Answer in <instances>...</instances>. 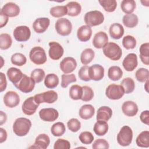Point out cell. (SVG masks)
<instances>
[{
	"mask_svg": "<svg viewBox=\"0 0 149 149\" xmlns=\"http://www.w3.org/2000/svg\"><path fill=\"white\" fill-rule=\"evenodd\" d=\"M31 127L30 119L26 118H19L15 120L13 125V131L17 136H26Z\"/></svg>",
	"mask_w": 149,
	"mask_h": 149,
	"instance_id": "1",
	"label": "cell"
},
{
	"mask_svg": "<svg viewBox=\"0 0 149 149\" xmlns=\"http://www.w3.org/2000/svg\"><path fill=\"white\" fill-rule=\"evenodd\" d=\"M104 54L112 61H118L122 56V49L116 43L109 42L102 48Z\"/></svg>",
	"mask_w": 149,
	"mask_h": 149,
	"instance_id": "2",
	"label": "cell"
},
{
	"mask_svg": "<svg viewBox=\"0 0 149 149\" xmlns=\"http://www.w3.org/2000/svg\"><path fill=\"white\" fill-rule=\"evenodd\" d=\"M84 20L86 25L90 27L96 26L104 22V16L99 10H91L85 14Z\"/></svg>",
	"mask_w": 149,
	"mask_h": 149,
	"instance_id": "3",
	"label": "cell"
},
{
	"mask_svg": "<svg viewBox=\"0 0 149 149\" xmlns=\"http://www.w3.org/2000/svg\"><path fill=\"white\" fill-rule=\"evenodd\" d=\"M133 139V131L132 129L127 125L123 126L117 135V141L122 146L126 147L129 146Z\"/></svg>",
	"mask_w": 149,
	"mask_h": 149,
	"instance_id": "4",
	"label": "cell"
},
{
	"mask_svg": "<svg viewBox=\"0 0 149 149\" xmlns=\"http://www.w3.org/2000/svg\"><path fill=\"white\" fill-rule=\"evenodd\" d=\"M29 58L33 63L37 65L45 63L47 59L45 50L41 47L33 48L30 51Z\"/></svg>",
	"mask_w": 149,
	"mask_h": 149,
	"instance_id": "5",
	"label": "cell"
},
{
	"mask_svg": "<svg viewBox=\"0 0 149 149\" xmlns=\"http://www.w3.org/2000/svg\"><path fill=\"white\" fill-rule=\"evenodd\" d=\"M55 27L58 34L62 36H67L72 30V24L70 20L66 18L58 19L55 24Z\"/></svg>",
	"mask_w": 149,
	"mask_h": 149,
	"instance_id": "6",
	"label": "cell"
},
{
	"mask_svg": "<svg viewBox=\"0 0 149 149\" xmlns=\"http://www.w3.org/2000/svg\"><path fill=\"white\" fill-rule=\"evenodd\" d=\"M58 94L54 90H49L44 93L36 94L34 96V101L36 103L40 104L41 103L52 104L58 100Z\"/></svg>",
	"mask_w": 149,
	"mask_h": 149,
	"instance_id": "7",
	"label": "cell"
},
{
	"mask_svg": "<svg viewBox=\"0 0 149 149\" xmlns=\"http://www.w3.org/2000/svg\"><path fill=\"white\" fill-rule=\"evenodd\" d=\"M125 94V91L121 85L111 84L105 90V95L110 100H117L121 98Z\"/></svg>",
	"mask_w": 149,
	"mask_h": 149,
	"instance_id": "8",
	"label": "cell"
},
{
	"mask_svg": "<svg viewBox=\"0 0 149 149\" xmlns=\"http://www.w3.org/2000/svg\"><path fill=\"white\" fill-rule=\"evenodd\" d=\"M35 83V81L31 77H29L24 74L22 79L15 86L22 92L29 93L34 90Z\"/></svg>",
	"mask_w": 149,
	"mask_h": 149,
	"instance_id": "9",
	"label": "cell"
},
{
	"mask_svg": "<svg viewBox=\"0 0 149 149\" xmlns=\"http://www.w3.org/2000/svg\"><path fill=\"white\" fill-rule=\"evenodd\" d=\"M15 39L19 42L27 41L31 36V31L26 26H19L16 27L13 31Z\"/></svg>",
	"mask_w": 149,
	"mask_h": 149,
	"instance_id": "10",
	"label": "cell"
},
{
	"mask_svg": "<svg viewBox=\"0 0 149 149\" xmlns=\"http://www.w3.org/2000/svg\"><path fill=\"white\" fill-rule=\"evenodd\" d=\"M39 116L44 121L54 122L58 119L59 113L56 109L52 108H42L39 112Z\"/></svg>",
	"mask_w": 149,
	"mask_h": 149,
	"instance_id": "11",
	"label": "cell"
},
{
	"mask_svg": "<svg viewBox=\"0 0 149 149\" xmlns=\"http://www.w3.org/2000/svg\"><path fill=\"white\" fill-rule=\"evenodd\" d=\"M49 49L48 51V54L50 57L53 60L59 59L63 55L64 49L62 45L58 42L55 41H52L49 42Z\"/></svg>",
	"mask_w": 149,
	"mask_h": 149,
	"instance_id": "12",
	"label": "cell"
},
{
	"mask_svg": "<svg viewBox=\"0 0 149 149\" xmlns=\"http://www.w3.org/2000/svg\"><path fill=\"white\" fill-rule=\"evenodd\" d=\"M61 70L65 73H72L77 67V62L72 57H66L60 62Z\"/></svg>",
	"mask_w": 149,
	"mask_h": 149,
	"instance_id": "13",
	"label": "cell"
},
{
	"mask_svg": "<svg viewBox=\"0 0 149 149\" xmlns=\"http://www.w3.org/2000/svg\"><path fill=\"white\" fill-rule=\"evenodd\" d=\"M3 102L8 108L16 107L20 102L19 96L16 92L9 91L3 96Z\"/></svg>",
	"mask_w": 149,
	"mask_h": 149,
	"instance_id": "14",
	"label": "cell"
},
{
	"mask_svg": "<svg viewBox=\"0 0 149 149\" xmlns=\"http://www.w3.org/2000/svg\"><path fill=\"white\" fill-rule=\"evenodd\" d=\"M40 104L36 102L34 97H30L27 98L22 104V109L23 113L27 115H32L34 114Z\"/></svg>",
	"mask_w": 149,
	"mask_h": 149,
	"instance_id": "15",
	"label": "cell"
},
{
	"mask_svg": "<svg viewBox=\"0 0 149 149\" xmlns=\"http://www.w3.org/2000/svg\"><path fill=\"white\" fill-rule=\"evenodd\" d=\"M88 73L90 80L100 81L104 76V68L99 64H94L89 67Z\"/></svg>",
	"mask_w": 149,
	"mask_h": 149,
	"instance_id": "16",
	"label": "cell"
},
{
	"mask_svg": "<svg viewBox=\"0 0 149 149\" xmlns=\"http://www.w3.org/2000/svg\"><path fill=\"white\" fill-rule=\"evenodd\" d=\"M137 56L134 53H130L127 55L122 62V65L124 69L127 72L134 70L137 66Z\"/></svg>",
	"mask_w": 149,
	"mask_h": 149,
	"instance_id": "17",
	"label": "cell"
},
{
	"mask_svg": "<svg viewBox=\"0 0 149 149\" xmlns=\"http://www.w3.org/2000/svg\"><path fill=\"white\" fill-rule=\"evenodd\" d=\"M0 12L8 17H16L20 13V8L13 2H8L3 6Z\"/></svg>",
	"mask_w": 149,
	"mask_h": 149,
	"instance_id": "18",
	"label": "cell"
},
{
	"mask_svg": "<svg viewBox=\"0 0 149 149\" xmlns=\"http://www.w3.org/2000/svg\"><path fill=\"white\" fill-rule=\"evenodd\" d=\"M50 24V20L48 17H39L36 19L33 24L34 30L38 34L45 32Z\"/></svg>",
	"mask_w": 149,
	"mask_h": 149,
	"instance_id": "19",
	"label": "cell"
},
{
	"mask_svg": "<svg viewBox=\"0 0 149 149\" xmlns=\"http://www.w3.org/2000/svg\"><path fill=\"white\" fill-rule=\"evenodd\" d=\"M137 105L132 101H127L123 102L122 105V111L127 116L133 117L138 112Z\"/></svg>",
	"mask_w": 149,
	"mask_h": 149,
	"instance_id": "20",
	"label": "cell"
},
{
	"mask_svg": "<svg viewBox=\"0 0 149 149\" xmlns=\"http://www.w3.org/2000/svg\"><path fill=\"white\" fill-rule=\"evenodd\" d=\"M108 37L107 33L104 31H99L95 34L93 40V44L95 48L101 49L108 43Z\"/></svg>",
	"mask_w": 149,
	"mask_h": 149,
	"instance_id": "21",
	"label": "cell"
},
{
	"mask_svg": "<svg viewBox=\"0 0 149 149\" xmlns=\"http://www.w3.org/2000/svg\"><path fill=\"white\" fill-rule=\"evenodd\" d=\"M50 143V139L48 136L46 134L42 133L40 134L36 139L35 142L33 146L29 148H40V149H46Z\"/></svg>",
	"mask_w": 149,
	"mask_h": 149,
	"instance_id": "22",
	"label": "cell"
},
{
	"mask_svg": "<svg viewBox=\"0 0 149 149\" xmlns=\"http://www.w3.org/2000/svg\"><path fill=\"white\" fill-rule=\"evenodd\" d=\"M23 76L24 74L20 69L14 67L10 68L7 71V76L14 86L16 85L20 81Z\"/></svg>",
	"mask_w": 149,
	"mask_h": 149,
	"instance_id": "23",
	"label": "cell"
},
{
	"mask_svg": "<svg viewBox=\"0 0 149 149\" xmlns=\"http://www.w3.org/2000/svg\"><path fill=\"white\" fill-rule=\"evenodd\" d=\"M92 35V30L91 27L87 25H83L80 27L77 31V38L81 42L88 41Z\"/></svg>",
	"mask_w": 149,
	"mask_h": 149,
	"instance_id": "24",
	"label": "cell"
},
{
	"mask_svg": "<svg viewBox=\"0 0 149 149\" xmlns=\"http://www.w3.org/2000/svg\"><path fill=\"white\" fill-rule=\"evenodd\" d=\"M112 115V111L111 108L107 106H102L100 107L97 112V120L108 121Z\"/></svg>",
	"mask_w": 149,
	"mask_h": 149,
	"instance_id": "25",
	"label": "cell"
},
{
	"mask_svg": "<svg viewBox=\"0 0 149 149\" xmlns=\"http://www.w3.org/2000/svg\"><path fill=\"white\" fill-rule=\"evenodd\" d=\"M111 37L115 40L120 39L124 34V28L122 24L115 23L110 26L109 30Z\"/></svg>",
	"mask_w": 149,
	"mask_h": 149,
	"instance_id": "26",
	"label": "cell"
},
{
	"mask_svg": "<svg viewBox=\"0 0 149 149\" xmlns=\"http://www.w3.org/2000/svg\"><path fill=\"white\" fill-rule=\"evenodd\" d=\"M95 113L94 107L90 104L83 105L79 109V114L80 117L84 120L91 118Z\"/></svg>",
	"mask_w": 149,
	"mask_h": 149,
	"instance_id": "27",
	"label": "cell"
},
{
	"mask_svg": "<svg viewBox=\"0 0 149 149\" xmlns=\"http://www.w3.org/2000/svg\"><path fill=\"white\" fill-rule=\"evenodd\" d=\"M66 7L67 8V15L70 16H77L81 11V5L79 3L75 1L68 2Z\"/></svg>",
	"mask_w": 149,
	"mask_h": 149,
	"instance_id": "28",
	"label": "cell"
},
{
	"mask_svg": "<svg viewBox=\"0 0 149 149\" xmlns=\"http://www.w3.org/2000/svg\"><path fill=\"white\" fill-rule=\"evenodd\" d=\"M122 22L126 27L133 28L138 24L139 18L134 13L126 14L123 17Z\"/></svg>",
	"mask_w": 149,
	"mask_h": 149,
	"instance_id": "29",
	"label": "cell"
},
{
	"mask_svg": "<svg viewBox=\"0 0 149 149\" xmlns=\"http://www.w3.org/2000/svg\"><path fill=\"white\" fill-rule=\"evenodd\" d=\"M136 143L140 147L148 148L149 147V132L148 130L141 132L137 137Z\"/></svg>",
	"mask_w": 149,
	"mask_h": 149,
	"instance_id": "30",
	"label": "cell"
},
{
	"mask_svg": "<svg viewBox=\"0 0 149 149\" xmlns=\"http://www.w3.org/2000/svg\"><path fill=\"white\" fill-rule=\"evenodd\" d=\"M108 130V125L106 121L97 120L94 124L93 130L94 133L100 136H104Z\"/></svg>",
	"mask_w": 149,
	"mask_h": 149,
	"instance_id": "31",
	"label": "cell"
},
{
	"mask_svg": "<svg viewBox=\"0 0 149 149\" xmlns=\"http://www.w3.org/2000/svg\"><path fill=\"white\" fill-rule=\"evenodd\" d=\"M123 76V72L120 67L112 66L108 70V76L112 81H117L121 79Z\"/></svg>",
	"mask_w": 149,
	"mask_h": 149,
	"instance_id": "32",
	"label": "cell"
},
{
	"mask_svg": "<svg viewBox=\"0 0 149 149\" xmlns=\"http://www.w3.org/2000/svg\"><path fill=\"white\" fill-rule=\"evenodd\" d=\"M140 58L146 65H149V43L146 42L141 45L139 48Z\"/></svg>",
	"mask_w": 149,
	"mask_h": 149,
	"instance_id": "33",
	"label": "cell"
},
{
	"mask_svg": "<svg viewBox=\"0 0 149 149\" xmlns=\"http://www.w3.org/2000/svg\"><path fill=\"white\" fill-rule=\"evenodd\" d=\"M94 51L91 48H86L83 50L80 55V61L83 65H87L90 63L94 58Z\"/></svg>",
	"mask_w": 149,
	"mask_h": 149,
	"instance_id": "34",
	"label": "cell"
},
{
	"mask_svg": "<svg viewBox=\"0 0 149 149\" xmlns=\"http://www.w3.org/2000/svg\"><path fill=\"white\" fill-rule=\"evenodd\" d=\"M59 84V78L54 73L47 74L44 79V84L48 88H54L57 87Z\"/></svg>",
	"mask_w": 149,
	"mask_h": 149,
	"instance_id": "35",
	"label": "cell"
},
{
	"mask_svg": "<svg viewBox=\"0 0 149 149\" xmlns=\"http://www.w3.org/2000/svg\"><path fill=\"white\" fill-rule=\"evenodd\" d=\"M120 8L126 14L132 13L136 8V2L134 0H123L121 2Z\"/></svg>",
	"mask_w": 149,
	"mask_h": 149,
	"instance_id": "36",
	"label": "cell"
},
{
	"mask_svg": "<svg viewBox=\"0 0 149 149\" xmlns=\"http://www.w3.org/2000/svg\"><path fill=\"white\" fill-rule=\"evenodd\" d=\"M83 95V88L77 84L72 85L69 90V96L73 100H81Z\"/></svg>",
	"mask_w": 149,
	"mask_h": 149,
	"instance_id": "37",
	"label": "cell"
},
{
	"mask_svg": "<svg viewBox=\"0 0 149 149\" xmlns=\"http://www.w3.org/2000/svg\"><path fill=\"white\" fill-rule=\"evenodd\" d=\"M120 85L124 89L125 93H132L135 88V83L134 80L130 77H126L123 79L120 83Z\"/></svg>",
	"mask_w": 149,
	"mask_h": 149,
	"instance_id": "38",
	"label": "cell"
},
{
	"mask_svg": "<svg viewBox=\"0 0 149 149\" xmlns=\"http://www.w3.org/2000/svg\"><path fill=\"white\" fill-rule=\"evenodd\" d=\"M66 131V127L63 123L58 122L54 123L51 128V132L53 136L56 137H59L62 136Z\"/></svg>",
	"mask_w": 149,
	"mask_h": 149,
	"instance_id": "39",
	"label": "cell"
},
{
	"mask_svg": "<svg viewBox=\"0 0 149 149\" xmlns=\"http://www.w3.org/2000/svg\"><path fill=\"white\" fill-rule=\"evenodd\" d=\"M12 44V40L10 36L6 33H2L0 35V48L3 50L9 48Z\"/></svg>",
	"mask_w": 149,
	"mask_h": 149,
	"instance_id": "40",
	"label": "cell"
},
{
	"mask_svg": "<svg viewBox=\"0 0 149 149\" xmlns=\"http://www.w3.org/2000/svg\"><path fill=\"white\" fill-rule=\"evenodd\" d=\"M101 6L107 12H113L117 6V2L115 0H102L98 1Z\"/></svg>",
	"mask_w": 149,
	"mask_h": 149,
	"instance_id": "41",
	"label": "cell"
},
{
	"mask_svg": "<svg viewBox=\"0 0 149 149\" xmlns=\"http://www.w3.org/2000/svg\"><path fill=\"white\" fill-rule=\"evenodd\" d=\"M49 13L54 17H61L67 15V8L66 6H54L50 9Z\"/></svg>",
	"mask_w": 149,
	"mask_h": 149,
	"instance_id": "42",
	"label": "cell"
},
{
	"mask_svg": "<svg viewBox=\"0 0 149 149\" xmlns=\"http://www.w3.org/2000/svg\"><path fill=\"white\" fill-rule=\"evenodd\" d=\"M10 61L13 65L22 66L26 64L27 59L23 54L21 53H15L12 55Z\"/></svg>",
	"mask_w": 149,
	"mask_h": 149,
	"instance_id": "43",
	"label": "cell"
},
{
	"mask_svg": "<svg viewBox=\"0 0 149 149\" xmlns=\"http://www.w3.org/2000/svg\"><path fill=\"white\" fill-rule=\"evenodd\" d=\"M135 77L137 81L141 83L146 82L148 80L149 72L147 69L146 68H139L135 73Z\"/></svg>",
	"mask_w": 149,
	"mask_h": 149,
	"instance_id": "44",
	"label": "cell"
},
{
	"mask_svg": "<svg viewBox=\"0 0 149 149\" xmlns=\"http://www.w3.org/2000/svg\"><path fill=\"white\" fill-rule=\"evenodd\" d=\"M122 45L126 49H133L136 46V40L132 36H126L123 38Z\"/></svg>",
	"mask_w": 149,
	"mask_h": 149,
	"instance_id": "45",
	"label": "cell"
},
{
	"mask_svg": "<svg viewBox=\"0 0 149 149\" xmlns=\"http://www.w3.org/2000/svg\"><path fill=\"white\" fill-rule=\"evenodd\" d=\"M62 80H61V87L62 88H66L68 85L73 82H76L77 79L74 74H63L61 76Z\"/></svg>",
	"mask_w": 149,
	"mask_h": 149,
	"instance_id": "46",
	"label": "cell"
},
{
	"mask_svg": "<svg viewBox=\"0 0 149 149\" xmlns=\"http://www.w3.org/2000/svg\"><path fill=\"white\" fill-rule=\"evenodd\" d=\"M82 88L83 95L81 100L85 102L91 101L94 97V92L93 89L88 86H84L82 87Z\"/></svg>",
	"mask_w": 149,
	"mask_h": 149,
	"instance_id": "47",
	"label": "cell"
},
{
	"mask_svg": "<svg viewBox=\"0 0 149 149\" xmlns=\"http://www.w3.org/2000/svg\"><path fill=\"white\" fill-rule=\"evenodd\" d=\"M45 72L42 69H35L30 74V77L35 81L36 83H40L45 77Z\"/></svg>",
	"mask_w": 149,
	"mask_h": 149,
	"instance_id": "48",
	"label": "cell"
},
{
	"mask_svg": "<svg viewBox=\"0 0 149 149\" xmlns=\"http://www.w3.org/2000/svg\"><path fill=\"white\" fill-rule=\"evenodd\" d=\"M80 141L84 144H90L94 140V136L93 134L90 132H83L79 136Z\"/></svg>",
	"mask_w": 149,
	"mask_h": 149,
	"instance_id": "49",
	"label": "cell"
},
{
	"mask_svg": "<svg viewBox=\"0 0 149 149\" xmlns=\"http://www.w3.org/2000/svg\"><path fill=\"white\" fill-rule=\"evenodd\" d=\"M67 126L71 132H77L81 127V123L77 119L72 118L68 122Z\"/></svg>",
	"mask_w": 149,
	"mask_h": 149,
	"instance_id": "50",
	"label": "cell"
},
{
	"mask_svg": "<svg viewBox=\"0 0 149 149\" xmlns=\"http://www.w3.org/2000/svg\"><path fill=\"white\" fill-rule=\"evenodd\" d=\"M88 69L89 67L87 65H84L81 67L78 72V75L80 79L85 81H88L90 80L88 73Z\"/></svg>",
	"mask_w": 149,
	"mask_h": 149,
	"instance_id": "51",
	"label": "cell"
},
{
	"mask_svg": "<svg viewBox=\"0 0 149 149\" xmlns=\"http://www.w3.org/2000/svg\"><path fill=\"white\" fill-rule=\"evenodd\" d=\"M70 148V144L69 141L63 139H58L54 144V149H69Z\"/></svg>",
	"mask_w": 149,
	"mask_h": 149,
	"instance_id": "52",
	"label": "cell"
},
{
	"mask_svg": "<svg viewBox=\"0 0 149 149\" xmlns=\"http://www.w3.org/2000/svg\"><path fill=\"white\" fill-rule=\"evenodd\" d=\"M109 146L108 141L103 139H97L93 144L92 148L93 149H108L109 148Z\"/></svg>",
	"mask_w": 149,
	"mask_h": 149,
	"instance_id": "53",
	"label": "cell"
},
{
	"mask_svg": "<svg viewBox=\"0 0 149 149\" xmlns=\"http://www.w3.org/2000/svg\"><path fill=\"white\" fill-rule=\"evenodd\" d=\"M140 119L142 123L147 125H149V111L148 110L143 111L140 115Z\"/></svg>",
	"mask_w": 149,
	"mask_h": 149,
	"instance_id": "54",
	"label": "cell"
},
{
	"mask_svg": "<svg viewBox=\"0 0 149 149\" xmlns=\"http://www.w3.org/2000/svg\"><path fill=\"white\" fill-rule=\"evenodd\" d=\"M1 85H0V91L2 92L3 91L7 86V81L6 80V77L4 73L2 72H1Z\"/></svg>",
	"mask_w": 149,
	"mask_h": 149,
	"instance_id": "55",
	"label": "cell"
},
{
	"mask_svg": "<svg viewBox=\"0 0 149 149\" xmlns=\"http://www.w3.org/2000/svg\"><path fill=\"white\" fill-rule=\"evenodd\" d=\"M0 16H1V19H0V27L2 28L3 26H5L8 22V17L4 15L3 13L0 12Z\"/></svg>",
	"mask_w": 149,
	"mask_h": 149,
	"instance_id": "56",
	"label": "cell"
},
{
	"mask_svg": "<svg viewBox=\"0 0 149 149\" xmlns=\"http://www.w3.org/2000/svg\"><path fill=\"white\" fill-rule=\"evenodd\" d=\"M7 139V133L2 127L0 128V143L4 142Z\"/></svg>",
	"mask_w": 149,
	"mask_h": 149,
	"instance_id": "57",
	"label": "cell"
},
{
	"mask_svg": "<svg viewBox=\"0 0 149 149\" xmlns=\"http://www.w3.org/2000/svg\"><path fill=\"white\" fill-rule=\"evenodd\" d=\"M7 119V116L5 113L3 111H0V125H2L4 123L6 122Z\"/></svg>",
	"mask_w": 149,
	"mask_h": 149,
	"instance_id": "58",
	"label": "cell"
},
{
	"mask_svg": "<svg viewBox=\"0 0 149 149\" xmlns=\"http://www.w3.org/2000/svg\"><path fill=\"white\" fill-rule=\"evenodd\" d=\"M148 80H147L146 81V83H145V85H144V88L146 90V91L148 93Z\"/></svg>",
	"mask_w": 149,
	"mask_h": 149,
	"instance_id": "59",
	"label": "cell"
}]
</instances>
